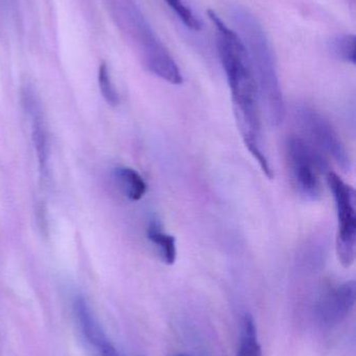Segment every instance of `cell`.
<instances>
[{
    "label": "cell",
    "mask_w": 356,
    "mask_h": 356,
    "mask_svg": "<svg viewBox=\"0 0 356 356\" xmlns=\"http://www.w3.org/2000/svg\"><path fill=\"white\" fill-rule=\"evenodd\" d=\"M326 180L336 202L338 217L336 254L345 268L353 265L356 247L355 191L334 172L326 173Z\"/></svg>",
    "instance_id": "5b68a950"
},
{
    "label": "cell",
    "mask_w": 356,
    "mask_h": 356,
    "mask_svg": "<svg viewBox=\"0 0 356 356\" xmlns=\"http://www.w3.org/2000/svg\"><path fill=\"white\" fill-rule=\"evenodd\" d=\"M355 282H345L330 291L320 302L317 317L323 326L336 325L350 313L355 305Z\"/></svg>",
    "instance_id": "ba28073f"
},
{
    "label": "cell",
    "mask_w": 356,
    "mask_h": 356,
    "mask_svg": "<svg viewBox=\"0 0 356 356\" xmlns=\"http://www.w3.org/2000/svg\"><path fill=\"white\" fill-rule=\"evenodd\" d=\"M177 356H189V355H177Z\"/></svg>",
    "instance_id": "e0dca14e"
},
{
    "label": "cell",
    "mask_w": 356,
    "mask_h": 356,
    "mask_svg": "<svg viewBox=\"0 0 356 356\" xmlns=\"http://www.w3.org/2000/svg\"><path fill=\"white\" fill-rule=\"evenodd\" d=\"M115 178L121 192L127 199L138 201L146 195L148 186L141 175L129 167H119L115 170Z\"/></svg>",
    "instance_id": "8fae6325"
},
{
    "label": "cell",
    "mask_w": 356,
    "mask_h": 356,
    "mask_svg": "<svg viewBox=\"0 0 356 356\" xmlns=\"http://www.w3.org/2000/svg\"><path fill=\"white\" fill-rule=\"evenodd\" d=\"M236 356H263L261 345L257 340L254 319L249 314L242 318L240 346Z\"/></svg>",
    "instance_id": "7c38bea8"
},
{
    "label": "cell",
    "mask_w": 356,
    "mask_h": 356,
    "mask_svg": "<svg viewBox=\"0 0 356 356\" xmlns=\"http://www.w3.org/2000/svg\"><path fill=\"white\" fill-rule=\"evenodd\" d=\"M15 1L16 0H0V8L4 10H10L14 8Z\"/></svg>",
    "instance_id": "2e32d148"
},
{
    "label": "cell",
    "mask_w": 356,
    "mask_h": 356,
    "mask_svg": "<svg viewBox=\"0 0 356 356\" xmlns=\"http://www.w3.org/2000/svg\"><path fill=\"white\" fill-rule=\"evenodd\" d=\"M295 113L307 141L321 154L330 156L343 171L350 170V156L332 123L315 108L304 104L299 106Z\"/></svg>",
    "instance_id": "8992f818"
},
{
    "label": "cell",
    "mask_w": 356,
    "mask_h": 356,
    "mask_svg": "<svg viewBox=\"0 0 356 356\" xmlns=\"http://www.w3.org/2000/svg\"><path fill=\"white\" fill-rule=\"evenodd\" d=\"M23 104L29 112L31 121L33 144L39 161L40 171L42 175L47 173L48 158H49V146H48L47 129L45 120L42 114L39 99L33 88L25 86L22 91Z\"/></svg>",
    "instance_id": "9c48e42d"
},
{
    "label": "cell",
    "mask_w": 356,
    "mask_h": 356,
    "mask_svg": "<svg viewBox=\"0 0 356 356\" xmlns=\"http://www.w3.org/2000/svg\"><path fill=\"white\" fill-rule=\"evenodd\" d=\"M355 43L353 35H340L330 41V49L332 54L342 62L355 65Z\"/></svg>",
    "instance_id": "4fadbf2b"
},
{
    "label": "cell",
    "mask_w": 356,
    "mask_h": 356,
    "mask_svg": "<svg viewBox=\"0 0 356 356\" xmlns=\"http://www.w3.org/2000/svg\"><path fill=\"white\" fill-rule=\"evenodd\" d=\"M123 18L127 21L135 39L141 48L142 58L146 69L159 79L171 83L181 85L183 76L179 67L171 58L167 48L155 35L140 10L132 1L121 6Z\"/></svg>",
    "instance_id": "3957f363"
},
{
    "label": "cell",
    "mask_w": 356,
    "mask_h": 356,
    "mask_svg": "<svg viewBox=\"0 0 356 356\" xmlns=\"http://www.w3.org/2000/svg\"><path fill=\"white\" fill-rule=\"evenodd\" d=\"M169 8L176 13L180 20L184 23L185 26L194 31H200L202 29V23L194 16L189 8L183 3L182 0H165Z\"/></svg>",
    "instance_id": "9a60e30c"
},
{
    "label": "cell",
    "mask_w": 356,
    "mask_h": 356,
    "mask_svg": "<svg viewBox=\"0 0 356 356\" xmlns=\"http://www.w3.org/2000/svg\"><path fill=\"white\" fill-rule=\"evenodd\" d=\"M72 309L75 325L88 355L121 356L107 338L100 322L83 296L75 297Z\"/></svg>",
    "instance_id": "52a82bcc"
},
{
    "label": "cell",
    "mask_w": 356,
    "mask_h": 356,
    "mask_svg": "<svg viewBox=\"0 0 356 356\" xmlns=\"http://www.w3.org/2000/svg\"><path fill=\"white\" fill-rule=\"evenodd\" d=\"M207 14L217 31V50L231 91L238 129L255 133L261 127V98L248 50L238 31L228 27L215 10H208Z\"/></svg>",
    "instance_id": "6da1fadb"
},
{
    "label": "cell",
    "mask_w": 356,
    "mask_h": 356,
    "mask_svg": "<svg viewBox=\"0 0 356 356\" xmlns=\"http://www.w3.org/2000/svg\"><path fill=\"white\" fill-rule=\"evenodd\" d=\"M286 156L297 193L307 200H319L322 196L321 175L328 170L324 154L303 138L290 136L286 140Z\"/></svg>",
    "instance_id": "277c9868"
},
{
    "label": "cell",
    "mask_w": 356,
    "mask_h": 356,
    "mask_svg": "<svg viewBox=\"0 0 356 356\" xmlns=\"http://www.w3.org/2000/svg\"><path fill=\"white\" fill-rule=\"evenodd\" d=\"M232 18L250 56L259 98L265 106L268 118L272 124L278 127L286 117V106L269 40L261 23L249 10L238 6L232 13Z\"/></svg>",
    "instance_id": "7a4b0ae2"
},
{
    "label": "cell",
    "mask_w": 356,
    "mask_h": 356,
    "mask_svg": "<svg viewBox=\"0 0 356 356\" xmlns=\"http://www.w3.org/2000/svg\"><path fill=\"white\" fill-rule=\"evenodd\" d=\"M98 85H100V93L107 104L112 106H118L121 98H119L118 92L115 88L110 70H109L108 65L106 63H102L98 69Z\"/></svg>",
    "instance_id": "5bb4252c"
},
{
    "label": "cell",
    "mask_w": 356,
    "mask_h": 356,
    "mask_svg": "<svg viewBox=\"0 0 356 356\" xmlns=\"http://www.w3.org/2000/svg\"><path fill=\"white\" fill-rule=\"evenodd\" d=\"M146 236L153 245L158 249L161 261L167 265L171 266L177 259V245L175 236L162 232L160 225L152 222L146 230Z\"/></svg>",
    "instance_id": "30bf717a"
}]
</instances>
